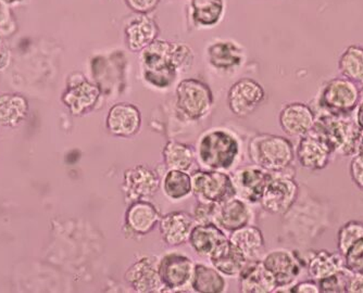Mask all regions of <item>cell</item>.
<instances>
[{"label":"cell","mask_w":363,"mask_h":293,"mask_svg":"<svg viewBox=\"0 0 363 293\" xmlns=\"http://www.w3.org/2000/svg\"><path fill=\"white\" fill-rule=\"evenodd\" d=\"M194 58L193 49L186 44L157 38L142 52L143 76L156 88H168L179 71L191 68Z\"/></svg>","instance_id":"cell-1"},{"label":"cell","mask_w":363,"mask_h":293,"mask_svg":"<svg viewBox=\"0 0 363 293\" xmlns=\"http://www.w3.org/2000/svg\"><path fill=\"white\" fill-rule=\"evenodd\" d=\"M310 133L319 138L333 156H354L360 151L361 130L352 115L340 117L321 112Z\"/></svg>","instance_id":"cell-2"},{"label":"cell","mask_w":363,"mask_h":293,"mask_svg":"<svg viewBox=\"0 0 363 293\" xmlns=\"http://www.w3.org/2000/svg\"><path fill=\"white\" fill-rule=\"evenodd\" d=\"M250 156L257 166L277 174L291 168L295 149L291 140L283 136L261 134L250 142Z\"/></svg>","instance_id":"cell-3"},{"label":"cell","mask_w":363,"mask_h":293,"mask_svg":"<svg viewBox=\"0 0 363 293\" xmlns=\"http://www.w3.org/2000/svg\"><path fill=\"white\" fill-rule=\"evenodd\" d=\"M361 97V87L346 77H334L326 81L318 98L322 113L350 117L356 112Z\"/></svg>","instance_id":"cell-4"},{"label":"cell","mask_w":363,"mask_h":293,"mask_svg":"<svg viewBox=\"0 0 363 293\" xmlns=\"http://www.w3.org/2000/svg\"><path fill=\"white\" fill-rule=\"evenodd\" d=\"M240 152L238 140L224 130L206 134L198 144V158L210 170H228Z\"/></svg>","instance_id":"cell-5"},{"label":"cell","mask_w":363,"mask_h":293,"mask_svg":"<svg viewBox=\"0 0 363 293\" xmlns=\"http://www.w3.org/2000/svg\"><path fill=\"white\" fill-rule=\"evenodd\" d=\"M213 105V95L205 81L185 79L177 87V105L186 119L196 121L205 117Z\"/></svg>","instance_id":"cell-6"},{"label":"cell","mask_w":363,"mask_h":293,"mask_svg":"<svg viewBox=\"0 0 363 293\" xmlns=\"http://www.w3.org/2000/svg\"><path fill=\"white\" fill-rule=\"evenodd\" d=\"M191 193L198 201L221 203L233 199L236 193L233 179L219 171H198L191 176Z\"/></svg>","instance_id":"cell-7"},{"label":"cell","mask_w":363,"mask_h":293,"mask_svg":"<svg viewBox=\"0 0 363 293\" xmlns=\"http://www.w3.org/2000/svg\"><path fill=\"white\" fill-rule=\"evenodd\" d=\"M298 195L299 186L293 177L273 174L260 203L271 214H285L295 205Z\"/></svg>","instance_id":"cell-8"},{"label":"cell","mask_w":363,"mask_h":293,"mask_svg":"<svg viewBox=\"0 0 363 293\" xmlns=\"http://www.w3.org/2000/svg\"><path fill=\"white\" fill-rule=\"evenodd\" d=\"M262 263L274 280L277 290L291 287L305 266L301 258L295 252L289 250H275L270 252L264 256Z\"/></svg>","instance_id":"cell-9"},{"label":"cell","mask_w":363,"mask_h":293,"mask_svg":"<svg viewBox=\"0 0 363 293\" xmlns=\"http://www.w3.org/2000/svg\"><path fill=\"white\" fill-rule=\"evenodd\" d=\"M266 99V93L258 81L242 79L230 86L228 103L230 111L240 117H246Z\"/></svg>","instance_id":"cell-10"},{"label":"cell","mask_w":363,"mask_h":293,"mask_svg":"<svg viewBox=\"0 0 363 293\" xmlns=\"http://www.w3.org/2000/svg\"><path fill=\"white\" fill-rule=\"evenodd\" d=\"M161 180L158 173L150 166H136L124 173L123 191L126 201L145 200L156 195Z\"/></svg>","instance_id":"cell-11"},{"label":"cell","mask_w":363,"mask_h":293,"mask_svg":"<svg viewBox=\"0 0 363 293\" xmlns=\"http://www.w3.org/2000/svg\"><path fill=\"white\" fill-rule=\"evenodd\" d=\"M108 132L117 137L130 138L140 132L142 114L132 103H121L112 105L106 121Z\"/></svg>","instance_id":"cell-12"},{"label":"cell","mask_w":363,"mask_h":293,"mask_svg":"<svg viewBox=\"0 0 363 293\" xmlns=\"http://www.w3.org/2000/svg\"><path fill=\"white\" fill-rule=\"evenodd\" d=\"M273 178L272 173L261 168H244L234 175L236 193L250 203L260 202L263 193Z\"/></svg>","instance_id":"cell-13"},{"label":"cell","mask_w":363,"mask_h":293,"mask_svg":"<svg viewBox=\"0 0 363 293\" xmlns=\"http://www.w3.org/2000/svg\"><path fill=\"white\" fill-rule=\"evenodd\" d=\"M193 270V260L179 253L163 256L158 266L161 284L172 291L184 287L191 280Z\"/></svg>","instance_id":"cell-14"},{"label":"cell","mask_w":363,"mask_h":293,"mask_svg":"<svg viewBox=\"0 0 363 293\" xmlns=\"http://www.w3.org/2000/svg\"><path fill=\"white\" fill-rule=\"evenodd\" d=\"M315 121V111L306 103H289L279 112V125L291 137H303L309 134Z\"/></svg>","instance_id":"cell-15"},{"label":"cell","mask_w":363,"mask_h":293,"mask_svg":"<svg viewBox=\"0 0 363 293\" xmlns=\"http://www.w3.org/2000/svg\"><path fill=\"white\" fill-rule=\"evenodd\" d=\"M160 221L158 209L152 203L145 200L130 202L125 213L124 231L126 235L145 236L154 231Z\"/></svg>","instance_id":"cell-16"},{"label":"cell","mask_w":363,"mask_h":293,"mask_svg":"<svg viewBox=\"0 0 363 293\" xmlns=\"http://www.w3.org/2000/svg\"><path fill=\"white\" fill-rule=\"evenodd\" d=\"M295 156L303 168L317 172L330 164L333 154L319 138L309 133L301 137Z\"/></svg>","instance_id":"cell-17"},{"label":"cell","mask_w":363,"mask_h":293,"mask_svg":"<svg viewBox=\"0 0 363 293\" xmlns=\"http://www.w3.org/2000/svg\"><path fill=\"white\" fill-rule=\"evenodd\" d=\"M194 226L195 219L184 211L171 212L159 221L161 238L170 247H179L189 241Z\"/></svg>","instance_id":"cell-18"},{"label":"cell","mask_w":363,"mask_h":293,"mask_svg":"<svg viewBox=\"0 0 363 293\" xmlns=\"http://www.w3.org/2000/svg\"><path fill=\"white\" fill-rule=\"evenodd\" d=\"M158 35V24L148 14L136 13L124 28L126 46L133 52H143Z\"/></svg>","instance_id":"cell-19"},{"label":"cell","mask_w":363,"mask_h":293,"mask_svg":"<svg viewBox=\"0 0 363 293\" xmlns=\"http://www.w3.org/2000/svg\"><path fill=\"white\" fill-rule=\"evenodd\" d=\"M206 54L212 68L221 72L236 70L245 60L244 49L232 40H217L211 42L207 47Z\"/></svg>","instance_id":"cell-20"},{"label":"cell","mask_w":363,"mask_h":293,"mask_svg":"<svg viewBox=\"0 0 363 293\" xmlns=\"http://www.w3.org/2000/svg\"><path fill=\"white\" fill-rule=\"evenodd\" d=\"M101 97V89L96 85L81 77L74 83H71L68 91L63 95V103L74 115H81L95 107Z\"/></svg>","instance_id":"cell-21"},{"label":"cell","mask_w":363,"mask_h":293,"mask_svg":"<svg viewBox=\"0 0 363 293\" xmlns=\"http://www.w3.org/2000/svg\"><path fill=\"white\" fill-rule=\"evenodd\" d=\"M125 280L136 292H155L161 287L158 268L150 258H143L128 268Z\"/></svg>","instance_id":"cell-22"},{"label":"cell","mask_w":363,"mask_h":293,"mask_svg":"<svg viewBox=\"0 0 363 293\" xmlns=\"http://www.w3.org/2000/svg\"><path fill=\"white\" fill-rule=\"evenodd\" d=\"M240 291L244 293L275 292L277 285L262 260H252L240 272Z\"/></svg>","instance_id":"cell-23"},{"label":"cell","mask_w":363,"mask_h":293,"mask_svg":"<svg viewBox=\"0 0 363 293\" xmlns=\"http://www.w3.org/2000/svg\"><path fill=\"white\" fill-rule=\"evenodd\" d=\"M209 258L213 268L226 276L240 275L248 262L246 256L228 238L214 250Z\"/></svg>","instance_id":"cell-24"},{"label":"cell","mask_w":363,"mask_h":293,"mask_svg":"<svg viewBox=\"0 0 363 293\" xmlns=\"http://www.w3.org/2000/svg\"><path fill=\"white\" fill-rule=\"evenodd\" d=\"M226 239L228 237L217 224H198L194 226L189 241L196 253L210 256Z\"/></svg>","instance_id":"cell-25"},{"label":"cell","mask_w":363,"mask_h":293,"mask_svg":"<svg viewBox=\"0 0 363 293\" xmlns=\"http://www.w3.org/2000/svg\"><path fill=\"white\" fill-rule=\"evenodd\" d=\"M252 212L244 201L230 199L221 203L218 209L216 224L225 231H238L252 221Z\"/></svg>","instance_id":"cell-26"},{"label":"cell","mask_w":363,"mask_h":293,"mask_svg":"<svg viewBox=\"0 0 363 293\" xmlns=\"http://www.w3.org/2000/svg\"><path fill=\"white\" fill-rule=\"evenodd\" d=\"M342 270H345L344 256L340 252L335 253L328 250H319L313 252L307 260L308 275L315 282Z\"/></svg>","instance_id":"cell-27"},{"label":"cell","mask_w":363,"mask_h":293,"mask_svg":"<svg viewBox=\"0 0 363 293\" xmlns=\"http://www.w3.org/2000/svg\"><path fill=\"white\" fill-rule=\"evenodd\" d=\"M189 7L191 22L197 28H214L225 13L224 0H191Z\"/></svg>","instance_id":"cell-28"},{"label":"cell","mask_w":363,"mask_h":293,"mask_svg":"<svg viewBox=\"0 0 363 293\" xmlns=\"http://www.w3.org/2000/svg\"><path fill=\"white\" fill-rule=\"evenodd\" d=\"M230 240L246 256L247 260H258L264 252L262 231L255 226L247 225L232 231Z\"/></svg>","instance_id":"cell-29"},{"label":"cell","mask_w":363,"mask_h":293,"mask_svg":"<svg viewBox=\"0 0 363 293\" xmlns=\"http://www.w3.org/2000/svg\"><path fill=\"white\" fill-rule=\"evenodd\" d=\"M191 282L195 292L221 293L226 288V282L221 272L203 264L194 266Z\"/></svg>","instance_id":"cell-30"},{"label":"cell","mask_w":363,"mask_h":293,"mask_svg":"<svg viewBox=\"0 0 363 293\" xmlns=\"http://www.w3.org/2000/svg\"><path fill=\"white\" fill-rule=\"evenodd\" d=\"M340 75L363 86V47L350 45L338 59Z\"/></svg>","instance_id":"cell-31"},{"label":"cell","mask_w":363,"mask_h":293,"mask_svg":"<svg viewBox=\"0 0 363 293\" xmlns=\"http://www.w3.org/2000/svg\"><path fill=\"white\" fill-rule=\"evenodd\" d=\"M163 161L169 170H191L195 162V154L189 144L179 142H169L163 149Z\"/></svg>","instance_id":"cell-32"},{"label":"cell","mask_w":363,"mask_h":293,"mask_svg":"<svg viewBox=\"0 0 363 293\" xmlns=\"http://www.w3.org/2000/svg\"><path fill=\"white\" fill-rule=\"evenodd\" d=\"M28 103L20 96L0 97V125L14 126L26 117Z\"/></svg>","instance_id":"cell-33"},{"label":"cell","mask_w":363,"mask_h":293,"mask_svg":"<svg viewBox=\"0 0 363 293\" xmlns=\"http://www.w3.org/2000/svg\"><path fill=\"white\" fill-rule=\"evenodd\" d=\"M163 190L172 200H181L191 193V177L184 171L170 170L163 179Z\"/></svg>","instance_id":"cell-34"},{"label":"cell","mask_w":363,"mask_h":293,"mask_svg":"<svg viewBox=\"0 0 363 293\" xmlns=\"http://www.w3.org/2000/svg\"><path fill=\"white\" fill-rule=\"evenodd\" d=\"M363 238V222L352 221L345 223L337 233V251L344 255L354 242Z\"/></svg>","instance_id":"cell-35"},{"label":"cell","mask_w":363,"mask_h":293,"mask_svg":"<svg viewBox=\"0 0 363 293\" xmlns=\"http://www.w3.org/2000/svg\"><path fill=\"white\" fill-rule=\"evenodd\" d=\"M352 274H350L346 268L326 277L324 280H319L320 292L322 293H347L348 284Z\"/></svg>","instance_id":"cell-36"},{"label":"cell","mask_w":363,"mask_h":293,"mask_svg":"<svg viewBox=\"0 0 363 293\" xmlns=\"http://www.w3.org/2000/svg\"><path fill=\"white\" fill-rule=\"evenodd\" d=\"M345 268L352 275H363V238L344 254Z\"/></svg>","instance_id":"cell-37"},{"label":"cell","mask_w":363,"mask_h":293,"mask_svg":"<svg viewBox=\"0 0 363 293\" xmlns=\"http://www.w3.org/2000/svg\"><path fill=\"white\" fill-rule=\"evenodd\" d=\"M219 203L198 201L194 209V219L198 224H216Z\"/></svg>","instance_id":"cell-38"},{"label":"cell","mask_w":363,"mask_h":293,"mask_svg":"<svg viewBox=\"0 0 363 293\" xmlns=\"http://www.w3.org/2000/svg\"><path fill=\"white\" fill-rule=\"evenodd\" d=\"M16 28H18V24H16L13 12L11 11L9 6L0 3V34L4 38H8L16 33Z\"/></svg>","instance_id":"cell-39"},{"label":"cell","mask_w":363,"mask_h":293,"mask_svg":"<svg viewBox=\"0 0 363 293\" xmlns=\"http://www.w3.org/2000/svg\"><path fill=\"white\" fill-rule=\"evenodd\" d=\"M352 158L350 166V177L354 186L363 191V150Z\"/></svg>","instance_id":"cell-40"},{"label":"cell","mask_w":363,"mask_h":293,"mask_svg":"<svg viewBox=\"0 0 363 293\" xmlns=\"http://www.w3.org/2000/svg\"><path fill=\"white\" fill-rule=\"evenodd\" d=\"M128 9L138 14H148L156 10L160 0H124Z\"/></svg>","instance_id":"cell-41"},{"label":"cell","mask_w":363,"mask_h":293,"mask_svg":"<svg viewBox=\"0 0 363 293\" xmlns=\"http://www.w3.org/2000/svg\"><path fill=\"white\" fill-rule=\"evenodd\" d=\"M289 292L294 293H320L319 285L315 280H310L298 282L289 287Z\"/></svg>","instance_id":"cell-42"},{"label":"cell","mask_w":363,"mask_h":293,"mask_svg":"<svg viewBox=\"0 0 363 293\" xmlns=\"http://www.w3.org/2000/svg\"><path fill=\"white\" fill-rule=\"evenodd\" d=\"M348 293H363V275H352L348 284Z\"/></svg>","instance_id":"cell-43"},{"label":"cell","mask_w":363,"mask_h":293,"mask_svg":"<svg viewBox=\"0 0 363 293\" xmlns=\"http://www.w3.org/2000/svg\"><path fill=\"white\" fill-rule=\"evenodd\" d=\"M10 52L6 46L4 36L0 34V70H3L9 63Z\"/></svg>","instance_id":"cell-44"},{"label":"cell","mask_w":363,"mask_h":293,"mask_svg":"<svg viewBox=\"0 0 363 293\" xmlns=\"http://www.w3.org/2000/svg\"><path fill=\"white\" fill-rule=\"evenodd\" d=\"M354 120L359 127L363 132V86H361V97L359 101L358 107H357L356 112H354Z\"/></svg>","instance_id":"cell-45"},{"label":"cell","mask_w":363,"mask_h":293,"mask_svg":"<svg viewBox=\"0 0 363 293\" xmlns=\"http://www.w3.org/2000/svg\"><path fill=\"white\" fill-rule=\"evenodd\" d=\"M26 0H0V3L5 4V5L12 7V6L21 5V4L26 3Z\"/></svg>","instance_id":"cell-46"},{"label":"cell","mask_w":363,"mask_h":293,"mask_svg":"<svg viewBox=\"0 0 363 293\" xmlns=\"http://www.w3.org/2000/svg\"><path fill=\"white\" fill-rule=\"evenodd\" d=\"M361 150H363V132L362 130H361V148H360V151Z\"/></svg>","instance_id":"cell-47"}]
</instances>
